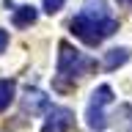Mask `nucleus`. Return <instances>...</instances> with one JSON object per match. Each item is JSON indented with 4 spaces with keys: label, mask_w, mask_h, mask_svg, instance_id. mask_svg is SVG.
<instances>
[{
    "label": "nucleus",
    "mask_w": 132,
    "mask_h": 132,
    "mask_svg": "<svg viewBox=\"0 0 132 132\" xmlns=\"http://www.w3.org/2000/svg\"><path fill=\"white\" fill-rule=\"evenodd\" d=\"M121 6H127V8H132V0H118Z\"/></svg>",
    "instance_id": "ddd939ff"
},
{
    "label": "nucleus",
    "mask_w": 132,
    "mask_h": 132,
    "mask_svg": "<svg viewBox=\"0 0 132 132\" xmlns=\"http://www.w3.org/2000/svg\"><path fill=\"white\" fill-rule=\"evenodd\" d=\"M113 124L118 132H132V105H118L113 113Z\"/></svg>",
    "instance_id": "0eeeda50"
},
{
    "label": "nucleus",
    "mask_w": 132,
    "mask_h": 132,
    "mask_svg": "<svg viewBox=\"0 0 132 132\" xmlns=\"http://www.w3.org/2000/svg\"><path fill=\"white\" fill-rule=\"evenodd\" d=\"M85 124H88L94 132H102L107 127V116H105V107H91L88 105V110H85Z\"/></svg>",
    "instance_id": "423d86ee"
},
{
    "label": "nucleus",
    "mask_w": 132,
    "mask_h": 132,
    "mask_svg": "<svg viewBox=\"0 0 132 132\" xmlns=\"http://www.w3.org/2000/svg\"><path fill=\"white\" fill-rule=\"evenodd\" d=\"M14 94H16V82L14 80H0V113L14 102Z\"/></svg>",
    "instance_id": "1a4fd4ad"
},
{
    "label": "nucleus",
    "mask_w": 132,
    "mask_h": 132,
    "mask_svg": "<svg viewBox=\"0 0 132 132\" xmlns=\"http://www.w3.org/2000/svg\"><path fill=\"white\" fill-rule=\"evenodd\" d=\"M110 102H113V88H110V85H99V88L91 94L88 105L91 107H105V105H110Z\"/></svg>",
    "instance_id": "9d476101"
},
{
    "label": "nucleus",
    "mask_w": 132,
    "mask_h": 132,
    "mask_svg": "<svg viewBox=\"0 0 132 132\" xmlns=\"http://www.w3.org/2000/svg\"><path fill=\"white\" fill-rule=\"evenodd\" d=\"M47 107H50V96L44 94V91H39V88H28V94L22 96V110H25V113L36 116V113H44Z\"/></svg>",
    "instance_id": "20e7f679"
},
{
    "label": "nucleus",
    "mask_w": 132,
    "mask_h": 132,
    "mask_svg": "<svg viewBox=\"0 0 132 132\" xmlns=\"http://www.w3.org/2000/svg\"><path fill=\"white\" fill-rule=\"evenodd\" d=\"M61 52H58V77H55V88L58 91H69L74 88V80L77 77H85V74L94 69V61L85 58L80 50H74L69 41H61Z\"/></svg>",
    "instance_id": "f03ea898"
},
{
    "label": "nucleus",
    "mask_w": 132,
    "mask_h": 132,
    "mask_svg": "<svg viewBox=\"0 0 132 132\" xmlns=\"http://www.w3.org/2000/svg\"><path fill=\"white\" fill-rule=\"evenodd\" d=\"M127 61H129V50H124V47H116V50H110V52H105V58H102V66H105L107 72H113V69L124 66Z\"/></svg>",
    "instance_id": "39448f33"
},
{
    "label": "nucleus",
    "mask_w": 132,
    "mask_h": 132,
    "mask_svg": "<svg viewBox=\"0 0 132 132\" xmlns=\"http://www.w3.org/2000/svg\"><path fill=\"white\" fill-rule=\"evenodd\" d=\"M66 0H41V8L47 11V14H58L61 8H63Z\"/></svg>",
    "instance_id": "9b49d317"
},
{
    "label": "nucleus",
    "mask_w": 132,
    "mask_h": 132,
    "mask_svg": "<svg viewBox=\"0 0 132 132\" xmlns=\"http://www.w3.org/2000/svg\"><path fill=\"white\" fill-rule=\"evenodd\" d=\"M36 16H39V11H36L33 6L14 8V28H30V25L36 22Z\"/></svg>",
    "instance_id": "6e6552de"
},
{
    "label": "nucleus",
    "mask_w": 132,
    "mask_h": 132,
    "mask_svg": "<svg viewBox=\"0 0 132 132\" xmlns=\"http://www.w3.org/2000/svg\"><path fill=\"white\" fill-rule=\"evenodd\" d=\"M118 30V22H116L110 11H107L105 0H85L82 11L72 19V33L80 41H85L88 47H96L107 36H113Z\"/></svg>",
    "instance_id": "f257e3e1"
},
{
    "label": "nucleus",
    "mask_w": 132,
    "mask_h": 132,
    "mask_svg": "<svg viewBox=\"0 0 132 132\" xmlns=\"http://www.w3.org/2000/svg\"><path fill=\"white\" fill-rule=\"evenodd\" d=\"M6 47H8V33H6V30H0V55L6 52Z\"/></svg>",
    "instance_id": "f8f14e48"
},
{
    "label": "nucleus",
    "mask_w": 132,
    "mask_h": 132,
    "mask_svg": "<svg viewBox=\"0 0 132 132\" xmlns=\"http://www.w3.org/2000/svg\"><path fill=\"white\" fill-rule=\"evenodd\" d=\"M47 121L41 127V132H69L74 124V113L69 107H58V105H50L47 110Z\"/></svg>",
    "instance_id": "7ed1b4c3"
}]
</instances>
